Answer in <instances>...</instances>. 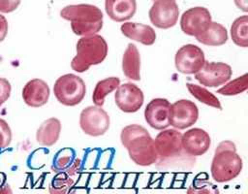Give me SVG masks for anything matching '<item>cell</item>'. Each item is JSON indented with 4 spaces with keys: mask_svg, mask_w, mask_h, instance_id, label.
Listing matches in <instances>:
<instances>
[{
    "mask_svg": "<svg viewBox=\"0 0 248 194\" xmlns=\"http://www.w3.org/2000/svg\"><path fill=\"white\" fill-rule=\"evenodd\" d=\"M120 141L130 159L139 166L147 167L158 160L154 139L147 129L139 124H130L121 130Z\"/></svg>",
    "mask_w": 248,
    "mask_h": 194,
    "instance_id": "cell-1",
    "label": "cell"
},
{
    "mask_svg": "<svg viewBox=\"0 0 248 194\" xmlns=\"http://www.w3.org/2000/svg\"><path fill=\"white\" fill-rule=\"evenodd\" d=\"M60 16L71 22L72 31L78 36L97 34L103 28V13L95 5H68L60 11Z\"/></svg>",
    "mask_w": 248,
    "mask_h": 194,
    "instance_id": "cell-2",
    "label": "cell"
},
{
    "mask_svg": "<svg viewBox=\"0 0 248 194\" xmlns=\"http://www.w3.org/2000/svg\"><path fill=\"white\" fill-rule=\"evenodd\" d=\"M242 167V158L236 152L235 144L228 140L221 142L216 147L211 161L212 178L218 183L231 181L239 176Z\"/></svg>",
    "mask_w": 248,
    "mask_h": 194,
    "instance_id": "cell-3",
    "label": "cell"
},
{
    "mask_svg": "<svg viewBox=\"0 0 248 194\" xmlns=\"http://www.w3.org/2000/svg\"><path fill=\"white\" fill-rule=\"evenodd\" d=\"M76 50L77 54L71 61V67L78 73H83L106 59L108 47L103 36L93 34L82 36L77 43Z\"/></svg>",
    "mask_w": 248,
    "mask_h": 194,
    "instance_id": "cell-4",
    "label": "cell"
},
{
    "mask_svg": "<svg viewBox=\"0 0 248 194\" xmlns=\"http://www.w3.org/2000/svg\"><path fill=\"white\" fill-rule=\"evenodd\" d=\"M53 93L57 101L67 107H74L81 103L86 94L84 81L76 74L60 76L54 82Z\"/></svg>",
    "mask_w": 248,
    "mask_h": 194,
    "instance_id": "cell-5",
    "label": "cell"
},
{
    "mask_svg": "<svg viewBox=\"0 0 248 194\" xmlns=\"http://www.w3.org/2000/svg\"><path fill=\"white\" fill-rule=\"evenodd\" d=\"M108 113L100 106H88L79 114V126L88 136H103L109 128Z\"/></svg>",
    "mask_w": 248,
    "mask_h": 194,
    "instance_id": "cell-6",
    "label": "cell"
},
{
    "mask_svg": "<svg viewBox=\"0 0 248 194\" xmlns=\"http://www.w3.org/2000/svg\"><path fill=\"white\" fill-rule=\"evenodd\" d=\"M153 4L148 12L151 23L160 29L173 27L179 16L176 0H152Z\"/></svg>",
    "mask_w": 248,
    "mask_h": 194,
    "instance_id": "cell-7",
    "label": "cell"
},
{
    "mask_svg": "<svg viewBox=\"0 0 248 194\" xmlns=\"http://www.w3.org/2000/svg\"><path fill=\"white\" fill-rule=\"evenodd\" d=\"M202 49L193 44L182 46L175 53L174 65L178 72L185 75H195L204 64Z\"/></svg>",
    "mask_w": 248,
    "mask_h": 194,
    "instance_id": "cell-8",
    "label": "cell"
},
{
    "mask_svg": "<svg viewBox=\"0 0 248 194\" xmlns=\"http://www.w3.org/2000/svg\"><path fill=\"white\" fill-rule=\"evenodd\" d=\"M232 75V67L225 62L205 61L195 74V79L207 87H218L230 81Z\"/></svg>",
    "mask_w": 248,
    "mask_h": 194,
    "instance_id": "cell-9",
    "label": "cell"
},
{
    "mask_svg": "<svg viewBox=\"0 0 248 194\" xmlns=\"http://www.w3.org/2000/svg\"><path fill=\"white\" fill-rule=\"evenodd\" d=\"M155 147L158 157L161 159H172L183 152L182 134L175 128H165L156 136Z\"/></svg>",
    "mask_w": 248,
    "mask_h": 194,
    "instance_id": "cell-10",
    "label": "cell"
},
{
    "mask_svg": "<svg viewBox=\"0 0 248 194\" xmlns=\"http://www.w3.org/2000/svg\"><path fill=\"white\" fill-rule=\"evenodd\" d=\"M199 118L198 106L190 100L180 99L170 104V125L178 130L191 127Z\"/></svg>",
    "mask_w": 248,
    "mask_h": 194,
    "instance_id": "cell-11",
    "label": "cell"
},
{
    "mask_svg": "<svg viewBox=\"0 0 248 194\" xmlns=\"http://www.w3.org/2000/svg\"><path fill=\"white\" fill-rule=\"evenodd\" d=\"M210 12L204 7H193L185 11L180 18V27L184 34L197 37L211 23Z\"/></svg>",
    "mask_w": 248,
    "mask_h": 194,
    "instance_id": "cell-12",
    "label": "cell"
},
{
    "mask_svg": "<svg viewBox=\"0 0 248 194\" xmlns=\"http://www.w3.org/2000/svg\"><path fill=\"white\" fill-rule=\"evenodd\" d=\"M114 100L121 112L133 113L142 107L144 95L142 90L137 84L125 82L120 84L115 90Z\"/></svg>",
    "mask_w": 248,
    "mask_h": 194,
    "instance_id": "cell-13",
    "label": "cell"
},
{
    "mask_svg": "<svg viewBox=\"0 0 248 194\" xmlns=\"http://www.w3.org/2000/svg\"><path fill=\"white\" fill-rule=\"evenodd\" d=\"M170 103L166 98H154L145 107L144 119L156 130H163L170 126Z\"/></svg>",
    "mask_w": 248,
    "mask_h": 194,
    "instance_id": "cell-14",
    "label": "cell"
},
{
    "mask_svg": "<svg viewBox=\"0 0 248 194\" xmlns=\"http://www.w3.org/2000/svg\"><path fill=\"white\" fill-rule=\"evenodd\" d=\"M211 146L209 134L202 128H191L182 134L183 151L193 157L203 155Z\"/></svg>",
    "mask_w": 248,
    "mask_h": 194,
    "instance_id": "cell-15",
    "label": "cell"
},
{
    "mask_svg": "<svg viewBox=\"0 0 248 194\" xmlns=\"http://www.w3.org/2000/svg\"><path fill=\"white\" fill-rule=\"evenodd\" d=\"M50 95L48 84L41 79H33L25 83L22 88L24 103L32 108H40L46 105Z\"/></svg>",
    "mask_w": 248,
    "mask_h": 194,
    "instance_id": "cell-16",
    "label": "cell"
},
{
    "mask_svg": "<svg viewBox=\"0 0 248 194\" xmlns=\"http://www.w3.org/2000/svg\"><path fill=\"white\" fill-rule=\"evenodd\" d=\"M120 30L128 39L137 41L144 46H152L156 41L155 30L146 24L128 21L121 25Z\"/></svg>",
    "mask_w": 248,
    "mask_h": 194,
    "instance_id": "cell-17",
    "label": "cell"
},
{
    "mask_svg": "<svg viewBox=\"0 0 248 194\" xmlns=\"http://www.w3.org/2000/svg\"><path fill=\"white\" fill-rule=\"evenodd\" d=\"M106 13L112 20L124 22L130 19L137 11L136 0H106Z\"/></svg>",
    "mask_w": 248,
    "mask_h": 194,
    "instance_id": "cell-18",
    "label": "cell"
},
{
    "mask_svg": "<svg viewBox=\"0 0 248 194\" xmlns=\"http://www.w3.org/2000/svg\"><path fill=\"white\" fill-rule=\"evenodd\" d=\"M124 76L132 81L140 80V54L135 44H128L122 56Z\"/></svg>",
    "mask_w": 248,
    "mask_h": 194,
    "instance_id": "cell-19",
    "label": "cell"
},
{
    "mask_svg": "<svg viewBox=\"0 0 248 194\" xmlns=\"http://www.w3.org/2000/svg\"><path fill=\"white\" fill-rule=\"evenodd\" d=\"M61 133V122L56 117L45 120L36 132V141L43 146H51L57 143Z\"/></svg>",
    "mask_w": 248,
    "mask_h": 194,
    "instance_id": "cell-20",
    "label": "cell"
},
{
    "mask_svg": "<svg viewBox=\"0 0 248 194\" xmlns=\"http://www.w3.org/2000/svg\"><path fill=\"white\" fill-rule=\"evenodd\" d=\"M196 40L205 46L219 47L227 43L229 39L228 31L222 24L211 21L209 26L200 35L195 37Z\"/></svg>",
    "mask_w": 248,
    "mask_h": 194,
    "instance_id": "cell-21",
    "label": "cell"
},
{
    "mask_svg": "<svg viewBox=\"0 0 248 194\" xmlns=\"http://www.w3.org/2000/svg\"><path fill=\"white\" fill-rule=\"evenodd\" d=\"M120 85V80L117 77H109L104 80L99 81L92 94V101L94 105L103 107L105 103V98L111 93L112 91L116 90L117 87Z\"/></svg>",
    "mask_w": 248,
    "mask_h": 194,
    "instance_id": "cell-22",
    "label": "cell"
},
{
    "mask_svg": "<svg viewBox=\"0 0 248 194\" xmlns=\"http://www.w3.org/2000/svg\"><path fill=\"white\" fill-rule=\"evenodd\" d=\"M231 36L236 46L248 47V16L246 15L234 19L231 26Z\"/></svg>",
    "mask_w": 248,
    "mask_h": 194,
    "instance_id": "cell-23",
    "label": "cell"
},
{
    "mask_svg": "<svg viewBox=\"0 0 248 194\" xmlns=\"http://www.w3.org/2000/svg\"><path fill=\"white\" fill-rule=\"evenodd\" d=\"M186 85L191 95L201 103H203L209 107L219 109V110L222 108L219 99L206 88L195 83H190V82H188Z\"/></svg>",
    "mask_w": 248,
    "mask_h": 194,
    "instance_id": "cell-24",
    "label": "cell"
},
{
    "mask_svg": "<svg viewBox=\"0 0 248 194\" xmlns=\"http://www.w3.org/2000/svg\"><path fill=\"white\" fill-rule=\"evenodd\" d=\"M247 88H248V75L247 73H245L242 76L237 77L236 79L231 81H227L224 86L217 89V93L225 96H234L246 91Z\"/></svg>",
    "mask_w": 248,
    "mask_h": 194,
    "instance_id": "cell-25",
    "label": "cell"
},
{
    "mask_svg": "<svg viewBox=\"0 0 248 194\" xmlns=\"http://www.w3.org/2000/svg\"><path fill=\"white\" fill-rule=\"evenodd\" d=\"M75 161V151L72 148H64L56 153L52 168L57 172H66L73 166Z\"/></svg>",
    "mask_w": 248,
    "mask_h": 194,
    "instance_id": "cell-26",
    "label": "cell"
},
{
    "mask_svg": "<svg viewBox=\"0 0 248 194\" xmlns=\"http://www.w3.org/2000/svg\"><path fill=\"white\" fill-rule=\"evenodd\" d=\"M71 175L66 172H59L55 178H53L50 184L51 192H66L67 189L73 184Z\"/></svg>",
    "mask_w": 248,
    "mask_h": 194,
    "instance_id": "cell-27",
    "label": "cell"
},
{
    "mask_svg": "<svg viewBox=\"0 0 248 194\" xmlns=\"http://www.w3.org/2000/svg\"><path fill=\"white\" fill-rule=\"evenodd\" d=\"M12 142V130L8 122L0 118V149L6 148Z\"/></svg>",
    "mask_w": 248,
    "mask_h": 194,
    "instance_id": "cell-28",
    "label": "cell"
},
{
    "mask_svg": "<svg viewBox=\"0 0 248 194\" xmlns=\"http://www.w3.org/2000/svg\"><path fill=\"white\" fill-rule=\"evenodd\" d=\"M12 92V86L10 81L0 77V107L10 98Z\"/></svg>",
    "mask_w": 248,
    "mask_h": 194,
    "instance_id": "cell-29",
    "label": "cell"
},
{
    "mask_svg": "<svg viewBox=\"0 0 248 194\" xmlns=\"http://www.w3.org/2000/svg\"><path fill=\"white\" fill-rule=\"evenodd\" d=\"M21 0H0V13H12L19 6Z\"/></svg>",
    "mask_w": 248,
    "mask_h": 194,
    "instance_id": "cell-30",
    "label": "cell"
},
{
    "mask_svg": "<svg viewBox=\"0 0 248 194\" xmlns=\"http://www.w3.org/2000/svg\"><path fill=\"white\" fill-rule=\"evenodd\" d=\"M8 33V21L6 17L0 15V43L4 41Z\"/></svg>",
    "mask_w": 248,
    "mask_h": 194,
    "instance_id": "cell-31",
    "label": "cell"
},
{
    "mask_svg": "<svg viewBox=\"0 0 248 194\" xmlns=\"http://www.w3.org/2000/svg\"><path fill=\"white\" fill-rule=\"evenodd\" d=\"M234 4L236 5V7L240 10H242L243 12L247 13L248 12V4H247V0H234Z\"/></svg>",
    "mask_w": 248,
    "mask_h": 194,
    "instance_id": "cell-32",
    "label": "cell"
},
{
    "mask_svg": "<svg viewBox=\"0 0 248 194\" xmlns=\"http://www.w3.org/2000/svg\"><path fill=\"white\" fill-rule=\"evenodd\" d=\"M2 60H3V58H2V57H1V56H0V63H1V62H2Z\"/></svg>",
    "mask_w": 248,
    "mask_h": 194,
    "instance_id": "cell-33",
    "label": "cell"
}]
</instances>
